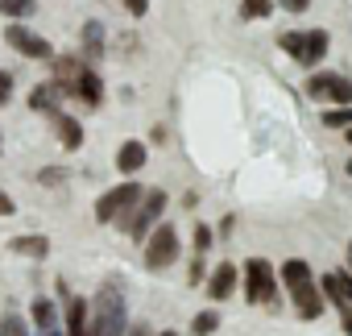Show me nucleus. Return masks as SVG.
<instances>
[{"label":"nucleus","mask_w":352,"mask_h":336,"mask_svg":"<svg viewBox=\"0 0 352 336\" xmlns=\"http://www.w3.org/2000/svg\"><path fill=\"white\" fill-rule=\"evenodd\" d=\"M278 282L286 286V295L294 299V311L302 319H319L323 315V291L315 286V274H311V266L302 258H286L278 266Z\"/></svg>","instance_id":"nucleus-1"},{"label":"nucleus","mask_w":352,"mask_h":336,"mask_svg":"<svg viewBox=\"0 0 352 336\" xmlns=\"http://www.w3.org/2000/svg\"><path fill=\"white\" fill-rule=\"evenodd\" d=\"M129 328V311H124V295L116 282H108L96 303H91V319H87V336H124Z\"/></svg>","instance_id":"nucleus-2"},{"label":"nucleus","mask_w":352,"mask_h":336,"mask_svg":"<svg viewBox=\"0 0 352 336\" xmlns=\"http://www.w3.org/2000/svg\"><path fill=\"white\" fill-rule=\"evenodd\" d=\"M278 46L298 63V67H319L327 54V30H290L278 38Z\"/></svg>","instance_id":"nucleus-3"},{"label":"nucleus","mask_w":352,"mask_h":336,"mask_svg":"<svg viewBox=\"0 0 352 336\" xmlns=\"http://www.w3.org/2000/svg\"><path fill=\"white\" fill-rule=\"evenodd\" d=\"M166 191L157 187V191H141V200H137V208L129 212V220L120 224V233H129V241H145L149 233H153V224L162 220V212H166Z\"/></svg>","instance_id":"nucleus-4"},{"label":"nucleus","mask_w":352,"mask_h":336,"mask_svg":"<svg viewBox=\"0 0 352 336\" xmlns=\"http://www.w3.org/2000/svg\"><path fill=\"white\" fill-rule=\"evenodd\" d=\"M245 299L249 303H274L278 299V270L265 258H249L245 266Z\"/></svg>","instance_id":"nucleus-5"},{"label":"nucleus","mask_w":352,"mask_h":336,"mask_svg":"<svg viewBox=\"0 0 352 336\" xmlns=\"http://www.w3.org/2000/svg\"><path fill=\"white\" fill-rule=\"evenodd\" d=\"M137 200H141V187H137L133 179H124L120 187H112V191L96 204V220H100V224H124L129 212L137 208Z\"/></svg>","instance_id":"nucleus-6"},{"label":"nucleus","mask_w":352,"mask_h":336,"mask_svg":"<svg viewBox=\"0 0 352 336\" xmlns=\"http://www.w3.org/2000/svg\"><path fill=\"white\" fill-rule=\"evenodd\" d=\"M179 258V229L174 224H153V233L145 237V266L149 270H166Z\"/></svg>","instance_id":"nucleus-7"},{"label":"nucleus","mask_w":352,"mask_h":336,"mask_svg":"<svg viewBox=\"0 0 352 336\" xmlns=\"http://www.w3.org/2000/svg\"><path fill=\"white\" fill-rule=\"evenodd\" d=\"M307 96L311 100H327L331 108L352 104V79L348 75H336V71H315L307 79Z\"/></svg>","instance_id":"nucleus-8"},{"label":"nucleus","mask_w":352,"mask_h":336,"mask_svg":"<svg viewBox=\"0 0 352 336\" xmlns=\"http://www.w3.org/2000/svg\"><path fill=\"white\" fill-rule=\"evenodd\" d=\"M5 42H9L17 54H25V59H54V46H50L42 34H34L30 25H21V21H13V25L5 30Z\"/></svg>","instance_id":"nucleus-9"},{"label":"nucleus","mask_w":352,"mask_h":336,"mask_svg":"<svg viewBox=\"0 0 352 336\" xmlns=\"http://www.w3.org/2000/svg\"><path fill=\"white\" fill-rule=\"evenodd\" d=\"M71 96H75V100H83L87 108H100V104H104V79H100V71H96L91 63L79 71V79H75Z\"/></svg>","instance_id":"nucleus-10"},{"label":"nucleus","mask_w":352,"mask_h":336,"mask_svg":"<svg viewBox=\"0 0 352 336\" xmlns=\"http://www.w3.org/2000/svg\"><path fill=\"white\" fill-rule=\"evenodd\" d=\"M236 278H241V270H236L232 262H220V266L212 270V278H208V299H212V303H224V299L236 291Z\"/></svg>","instance_id":"nucleus-11"},{"label":"nucleus","mask_w":352,"mask_h":336,"mask_svg":"<svg viewBox=\"0 0 352 336\" xmlns=\"http://www.w3.org/2000/svg\"><path fill=\"white\" fill-rule=\"evenodd\" d=\"M145 158H149V149H145V141H124L120 149H116V171L124 175V179H133L141 166H145Z\"/></svg>","instance_id":"nucleus-12"},{"label":"nucleus","mask_w":352,"mask_h":336,"mask_svg":"<svg viewBox=\"0 0 352 336\" xmlns=\"http://www.w3.org/2000/svg\"><path fill=\"white\" fill-rule=\"evenodd\" d=\"M83 67H87V63H83V59H71V54L54 59V83L63 87V96H71V87H75V79H79Z\"/></svg>","instance_id":"nucleus-13"},{"label":"nucleus","mask_w":352,"mask_h":336,"mask_svg":"<svg viewBox=\"0 0 352 336\" xmlns=\"http://www.w3.org/2000/svg\"><path fill=\"white\" fill-rule=\"evenodd\" d=\"M58 96H63V87H58L54 79H50V83H38V87L30 92V108H34V112H50V116H54V112H58Z\"/></svg>","instance_id":"nucleus-14"},{"label":"nucleus","mask_w":352,"mask_h":336,"mask_svg":"<svg viewBox=\"0 0 352 336\" xmlns=\"http://www.w3.org/2000/svg\"><path fill=\"white\" fill-rule=\"evenodd\" d=\"M91 303L87 299H67V336H87Z\"/></svg>","instance_id":"nucleus-15"},{"label":"nucleus","mask_w":352,"mask_h":336,"mask_svg":"<svg viewBox=\"0 0 352 336\" xmlns=\"http://www.w3.org/2000/svg\"><path fill=\"white\" fill-rule=\"evenodd\" d=\"M54 129H58V141H63V149H79V145H83V125H79L75 116H67V112H54Z\"/></svg>","instance_id":"nucleus-16"},{"label":"nucleus","mask_w":352,"mask_h":336,"mask_svg":"<svg viewBox=\"0 0 352 336\" xmlns=\"http://www.w3.org/2000/svg\"><path fill=\"white\" fill-rule=\"evenodd\" d=\"M104 54V25L100 21H87L83 25V63H96Z\"/></svg>","instance_id":"nucleus-17"},{"label":"nucleus","mask_w":352,"mask_h":336,"mask_svg":"<svg viewBox=\"0 0 352 336\" xmlns=\"http://www.w3.org/2000/svg\"><path fill=\"white\" fill-rule=\"evenodd\" d=\"M30 315H34V328H38V332L58 328V307H54V299H34Z\"/></svg>","instance_id":"nucleus-18"},{"label":"nucleus","mask_w":352,"mask_h":336,"mask_svg":"<svg viewBox=\"0 0 352 336\" xmlns=\"http://www.w3.org/2000/svg\"><path fill=\"white\" fill-rule=\"evenodd\" d=\"M13 253H25V258H46V253H50V241H46L42 233H34V237H13Z\"/></svg>","instance_id":"nucleus-19"},{"label":"nucleus","mask_w":352,"mask_h":336,"mask_svg":"<svg viewBox=\"0 0 352 336\" xmlns=\"http://www.w3.org/2000/svg\"><path fill=\"white\" fill-rule=\"evenodd\" d=\"M274 13V0H241V21H261Z\"/></svg>","instance_id":"nucleus-20"},{"label":"nucleus","mask_w":352,"mask_h":336,"mask_svg":"<svg viewBox=\"0 0 352 336\" xmlns=\"http://www.w3.org/2000/svg\"><path fill=\"white\" fill-rule=\"evenodd\" d=\"M216 328H220V311H216V307H208V311H199V315L191 319V332H195V336H212Z\"/></svg>","instance_id":"nucleus-21"},{"label":"nucleus","mask_w":352,"mask_h":336,"mask_svg":"<svg viewBox=\"0 0 352 336\" xmlns=\"http://www.w3.org/2000/svg\"><path fill=\"white\" fill-rule=\"evenodd\" d=\"M323 125H327V129H352V104L323 108Z\"/></svg>","instance_id":"nucleus-22"},{"label":"nucleus","mask_w":352,"mask_h":336,"mask_svg":"<svg viewBox=\"0 0 352 336\" xmlns=\"http://www.w3.org/2000/svg\"><path fill=\"white\" fill-rule=\"evenodd\" d=\"M34 9H38L34 0H0V13H5V17H13V21H17V17H30Z\"/></svg>","instance_id":"nucleus-23"},{"label":"nucleus","mask_w":352,"mask_h":336,"mask_svg":"<svg viewBox=\"0 0 352 336\" xmlns=\"http://www.w3.org/2000/svg\"><path fill=\"white\" fill-rule=\"evenodd\" d=\"M0 336H30L25 332V319L17 311H5V315H0Z\"/></svg>","instance_id":"nucleus-24"},{"label":"nucleus","mask_w":352,"mask_h":336,"mask_svg":"<svg viewBox=\"0 0 352 336\" xmlns=\"http://www.w3.org/2000/svg\"><path fill=\"white\" fill-rule=\"evenodd\" d=\"M204 278H208V262H204V253H195V258H191V270H187V282L199 286Z\"/></svg>","instance_id":"nucleus-25"},{"label":"nucleus","mask_w":352,"mask_h":336,"mask_svg":"<svg viewBox=\"0 0 352 336\" xmlns=\"http://www.w3.org/2000/svg\"><path fill=\"white\" fill-rule=\"evenodd\" d=\"M216 241V229H208V224H195V253H208V245Z\"/></svg>","instance_id":"nucleus-26"},{"label":"nucleus","mask_w":352,"mask_h":336,"mask_svg":"<svg viewBox=\"0 0 352 336\" xmlns=\"http://www.w3.org/2000/svg\"><path fill=\"white\" fill-rule=\"evenodd\" d=\"M120 5L129 9V17H145L149 13V0H120Z\"/></svg>","instance_id":"nucleus-27"},{"label":"nucleus","mask_w":352,"mask_h":336,"mask_svg":"<svg viewBox=\"0 0 352 336\" xmlns=\"http://www.w3.org/2000/svg\"><path fill=\"white\" fill-rule=\"evenodd\" d=\"M336 311H340V324H344V332L352 336V303L344 299V303H336Z\"/></svg>","instance_id":"nucleus-28"},{"label":"nucleus","mask_w":352,"mask_h":336,"mask_svg":"<svg viewBox=\"0 0 352 336\" xmlns=\"http://www.w3.org/2000/svg\"><path fill=\"white\" fill-rule=\"evenodd\" d=\"M274 5H282V9H290V13H307L311 0H274Z\"/></svg>","instance_id":"nucleus-29"},{"label":"nucleus","mask_w":352,"mask_h":336,"mask_svg":"<svg viewBox=\"0 0 352 336\" xmlns=\"http://www.w3.org/2000/svg\"><path fill=\"white\" fill-rule=\"evenodd\" d=\"M336 278H340V291H344V299H348V303H352V274H348V270H344V274H336Z\"/></svg>","instance_id":"nucleus-30"},{"label":"nucleus","mask_w":352,"mask_h":336,"mask_svg":"<svg viewBox=\"0 0 352 336\" xmlns=\"http://www.w3.org/2000/svg\"><path fill=\"white\" fill-rule=\"evenodd\" d=\"M232 224H236V220H232V216H224V220L216 224V237H232Z\"/></svg>","instance_id":"nucleus-31"},{"label":"nucleus","mask_w":352,"mask_h":336,"mask_svg":"<svg viewBox=\"0 0 352 336\" xmlns=\"http://www.w3.org/2000/svg\"><path fill=\"white\" fill-rule=\"evenodd\" d=\"M13 212H17V204H13L5 191H0V216H13Z\"/></svg>","instance_id":"nucleus-32"},{"label":"nucleus","mask_w":352,"mask_h":336,"mask_svg":"<svg viewBox=\"0 0 352 336\" xmlns=\"http://www.w3.org/2000/svg\"><path fill=\"white\" fill-rule=\"evenodd\" d=\"M63 179H67L63 171H42V183H63Z\"/></svg>","instance_id":"nucleus-33"},{"label":"nucleus","mask_w":352,"mask_h":336,"mask_svg":"<svg viewBox=\"0 0 352 336\" xmlns=\"http://www.w3.org/2000/svg\"><path fill=\"white\" fill-rule=\"evenodd\" d=\"M9 92H13V75L0 71V96H9Z\"/></svg>","instance_id":"nucleus-34"},{"label":"nucleus","mask_w":352,"mask_h":336,"mask_svg":"<svg viewBox=\"0 0 352 336\" xmlns=\"http://www.w3.org/2000/svg\"><path fill=\"white\" fill-rule=\"evenodd\" d=\"M124 336H153V332H149L145 324H137V328H124Z\"/></svg>","instance_id":"nucleus-35"},{"label":"nucleus","mask_w":352,"mask_h":336,"mask_svg":"<svg viewBox=\"0 0 352 336\" xmlns=\"http://www.w3.org/2000/svg\"><path fill=\"white\" fill-rule=\"evenodd\" d=\"M42 336H58V328H46V332H42Z\"/></svg>","instance_id":"nucleus-36"},{"label":"nucleus","mask_w":352,"mask_h":336,"mask_svg":"<svg viewBox=\"0 0 352 336\" xmlns=\"http://www.w3.org/2000/svg\"><path fill=\"white\" fill-rule=\"evenodd\" d=\"M162 336H179V332H162Z\"/></svg>","instance_id":"nucleus-37"},{"label":"nucleus","mask_w":352,"mask_h":336,"mask_svg":"<svg viewBox=\"0 0 352 336\" xmlns=\"http://www.w3.org/2000/svg\"><path fill=\"white\" fill-rule=\"evenodd\" d=\"M348 179H352V162H348Z\"/></svg>","instance_id":"nucleus-38"},{"label":"nucleus","mask_w":352,"mask_h":336,"mask_svg":"<svg viewBox=\"0 0 352 336\" xmlns=\"http://www.w3.org/2000/svg\"><path fill=\"white\" fill-rule=\"evenodd\" d=\"M5 100H9V96H0V104H5Z\"/></svg>","instance_id":"nucleus-39"}]
</instances>
